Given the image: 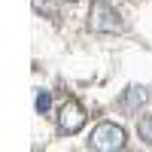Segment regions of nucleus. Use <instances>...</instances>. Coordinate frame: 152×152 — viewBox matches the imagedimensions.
Instances as JSON below:
<instances>
[{
  "mask_svg": "<svg viewBox=\"0 0 152 152\" xmlns=\"http://www.w3.org/2000/svg\"><path fill=\"white\" fill-rule=\"evenodd\" d=\"M88 28H91L94 34H119L122 31V15L107 3V0H91V9H88Z\"/></svg>",
  "mask_w": 152,
  "mask_h": 152,
  "instance_id": "1",
  "label": "nucleus"
},
{
  "mask_svg": "<svg viewBox=\"0 0 152 152\" xmlns=\"http://www.w3.org/2000/svg\"><path fill=\"white\" fill-rule=\"evenodd\" d=\"M125 146V131L113 122H100L97 128L91 131V149H100V152H116Z\"/></svg>",
  "mask_w": 152,
  "mask_h": 152,
  "instance_id": "2",
  "label": "nucleus"
},
{
  "mask_svg": "<svg viewBox=\"0 0 152 152\" xmlns=\"http://www.w3.org/2000/svg\"><path fill=\"white\" fill-rule=\"evenodd\" d=\"M82 125H85V110L76 104V100H67V104L58 110V128L64 134H76Z\"/></svg>",
  "mask_w": 152,
  "mask_h": 152,
  "instance_id": "3",
  "label": "nucleus"
},
{
  "mask_svg": "<svg viewBox=\"0 0 152 152\" xmlns=\"http://www.w3.org/2000/svg\"><path fill=\"white\" fill-rule=\"evenodd\" d=\"M146 100H149V91H146V88H143V85H131V88H125V94H122L119 104H122L125 113H140V107L146 104Z\"/></svg>",
  "mask_w": 152,
  "mask_h": 152,
  "instance_id": "4",
  "label": "nucleus"
},
{
  "mask_svg": "<svg viewBox=\"0 0 152 152\" xmlns=\"http://www.w3.org/2000/svg\"><path fill=\"white\" fill-rule=\"evenodd\" d=\"M34 107H37V113H40V116H46V113H49V107H52V94H49L46 88H37Z\"/></svg>",
  "mask_w": 152,
  "mask_h": 152,
  "instance_id": "5",
  "label": "nucleus"
},
{
  "mask_svg": "<svg viewBox=\"0 0 152 152\" xmlns=\"http://www.w3.org/2000/svg\"><path fill=\"white\" fill-rule=\"evenodd\" d=\"M140 140L152 143V113H149V116H143V119H140Z\"/></svg>",
  "mask_w": 152,
  "mask_h": 152,
  "instance_id": "6",
  "label": "nucleus"
}]
</instances>
